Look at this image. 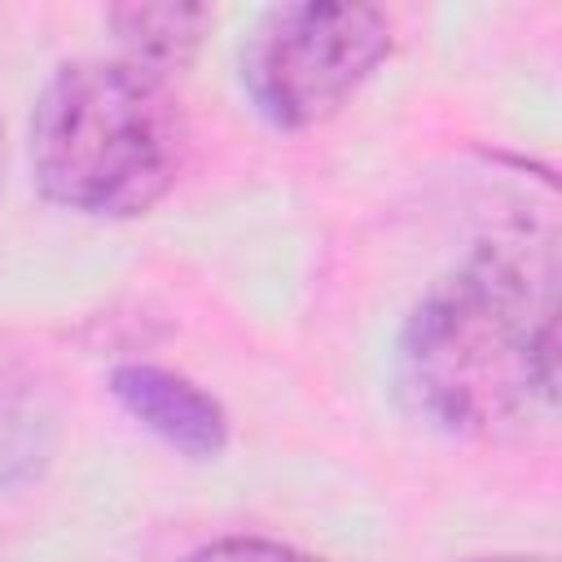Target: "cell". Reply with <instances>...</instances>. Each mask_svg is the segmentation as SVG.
<instances>
[{
	"label": "cell",
	"mask_w": 562,
	"mask_h": 562,
	"mask_svg": "<svg viewBox=\"0 0 562 562\" xmlns=\"http://www.w3.org/2000/svg\"><path fill=\"white\" fill-rule=\"evenodd\" d=\"M395 386L448 439H518L558 400V255L544 237L479 241L408 312Z\"/></svg>",
	"instance_id": "obj_1"
},
{
	"label": "cell",
	"mask_w": 562,
	"mask_h": 562,
	"mask_svg": "<svg viewBox=\"0 0 562 562\" xmlns=\"http://www.w3.org/2000/svg\"><path fill=\"white\" fill-rule=\"evenodd\" d=\"M184 145V114L167 79L123 57L57 66L31 110L35 184L79 215H145L180 180Z\"/></svg>",
	"instance_id": "obj_2"
},
{
	"label": "cell",
	"mask_w": 562,
	"mask_h": 562,
	"mask_svg": "<svg viewBox=\"0 0 562 562\" xmlns=\"http://www.w3.org/2000/svg\"><path fill=\"white\" fill-rule=\"evenodd\" d=\"M391 53V18L373 4H277L241 44V88L255 114L303 132L338 114Z\"/></svg>",
	"instance_id": "obj_3"
},
{
	"label": "cell",
	"mask_w": 562,
	"mask_h": 562,
	"mask_svg": "<svg viewBox=\"0 0 562 562\" xmlns=\"http://www.w3.org/2000/svg\"><path fill=\"white\" fill-rule=\"evenodd\" d=\"M110 395L132 422H140L149 435L193 461H211L228 448V413L215 395H206L176 369L123 360L110 369Z\"/></svg>",
	"instance_id": "obj_4"
},
{
	"label": "cell",
	"mask_w": 562,
	"mask_h": 562,
	"mask_svg": "<svg viewBox=\"0 0 562 562\" xmlns=\"http://www.w3.org/2000/svg\"><path fill=\"white\" fill-rule=\"evenodd\" d=\"M57 443L48 391L22 364L0 356V496L40 479Z\"/></svg>",
	"instance_id": "obj_5"
},
{
	"label": "cell",
	"mask_w": 562,
	"mask_h": 562,
	"mask_svg": "<svg viewBox=\"0 0 562 562\" xmlns=\"http://www.w3.org/2000/svg\"><path fill=\"white\" fill-rule=\"evenodd\" d=\"M105 22L123 48V61L167 79L193 61L215 13L206 4H114Z\"/></svg>",
	"instance_id": "obj_6"
},
{
	"label": "cell",
	"mask_w": 562,
	"mask_h": 562,
	"mask_svg": "<svg viewBox=\"0 0 562 562\" xmlns=\"http://www.w3.org/2000/svg\"><path fill=\"white\" fill-rule=\"evenodd\" d=\"M184 562H325V558H312L294 544H277L259 536H228V540H211L193 549Z\"/></svg>",
	"instance_id": "obj_7"
},
{
	"label": "cell",
	"mask_w": 562,
	"mask_h": 562,
	"mask_svg": "<svg viewBox=\"0 0 562 562\" xmlns=\"http://www.w3.org/2000/svg\"><path fill=\"white\" fill-rule=\"evenodd\" d=\"M474 562H553V558H540V553H492V558H474Z\"/></svg>",
	"instance_id": "obj_8"
},
{
	"label": "cell",
	"mask_w": 562,
	"mask_h": 562,
	"mask_svg": "<svg viewBox=\"0 0 562 562\" xmlns=\"http://www.w3.org/2000/svg\"><path fill=\"white\" fill-rule=\"evenodd\" d=\"M0 167H4V123H0Z\"/></svg>",
	"instance_id": "obj_9"
}]
</instances>
